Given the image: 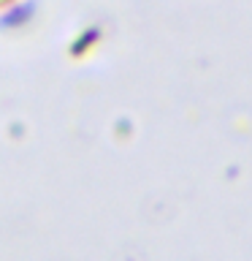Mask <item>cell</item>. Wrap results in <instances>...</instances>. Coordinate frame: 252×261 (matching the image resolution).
<instances>
[{
  "mask_svg": "<svg viewBox=\"0 0 252 261\" xmlns=\"http://www.w3.org/2000/svg\"><path fill=\"white\" fill-rule=\"evenodd\" d=\"M6 3H11V0H0V6H6Z\"/></svg>",
  "mask_w": 252,
  "mask_h": 261,
  "instance_id": "1",
  "label": "cell"
}]
</instances>
